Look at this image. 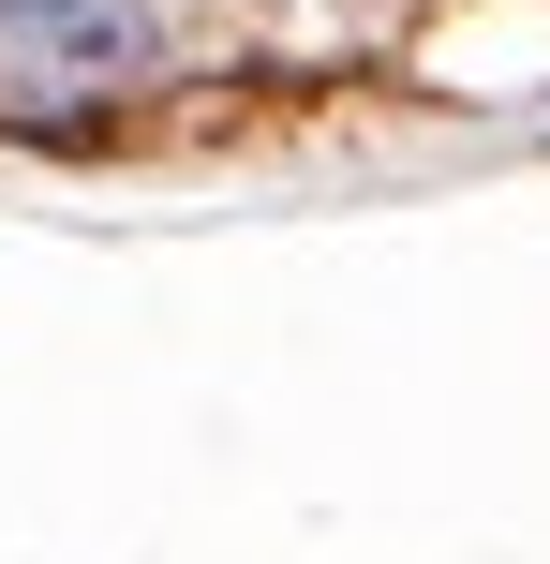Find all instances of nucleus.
<instances>
[{
    "label": "nucleus",
    "mask_w": 550,
    "mask_h": 564,
    "mask_svg": "<svg viewBox=\"0 0 550 564\" xmlns=\"http://www.w3.org/2000/svg\"><path fill=\"white\" fill-rule=\"evenodd\" d=\"M164 75V0H0V119H89Z\"/></svg>",
    "instance_id": "f257e3e1"
}]
</instances>
